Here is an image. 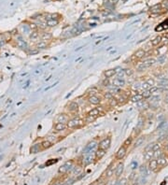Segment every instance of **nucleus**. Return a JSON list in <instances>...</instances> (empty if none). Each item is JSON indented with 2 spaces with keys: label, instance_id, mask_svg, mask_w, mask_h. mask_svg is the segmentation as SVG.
Returning <instances> with one entry per match:
<instances>
[{
  "label": "nucleus",
  "instance_id": "nucleus-1",
  "mask_svg": "<svg viewBox=\"0 0 168 185\" xmlns=\"http://www.w3.org/2000/svg\"><path fill=\"white\" fill-rule=\"evenodd\" d=\"M83 123H84V121L82 119H80L79 117H75L67 122V127L70 129L78 128V127H80Z\"/></svg>",
  "mask_w": 168,
  "mask_h": 185
},
{
  "label": "nucleus",
  "instance_id": "nucleus-2",
  "mask_svg": "<svg viewBox=\"0 0 168 185\" xmlns=\"http://www.w3.org/2000/svg\"><path fill=\"white\" fill-rule=\"evenodd\" d=\"M74 168L73 166V163L71 161H68V162L65 163V165H63L62 166H60V168L58 169V172L59 173H62V174H66L68 171H71L72 169Z\"/></svg>",
  "mask_w": 168,
  "mask_h": 185
},
{
  "label": "nucleus",
  "instance_id": "nucleus-3",
  "mask_svg": "<svg viewBox=\"0 0 168 185\" xmlns=\"http://www.w3.org/2000/svg\"><path fill=\"white\" fill-rule=\"evenodd\" d=\"M111 145V138L110 137H105L103 140H101L98 144L99 149L104 150V151H107L109 149V147Z\"/></svg>",
  "mask_w": 168,
  "mask_h": 185
},
{
  "label": "nucleus",
  "instance_id": "nucleus-4",
  "mask_svg": "<svg viewBox=\"0 0 168 185\" xmlns=\"http://www.w3.org/2000/svg\"><path fill=\"white\" fill-rule=\"evenodd\" d=\"M84 158H83V165H89L90 164H92V162L93 161V159L95 158V152H91L89 153H86L84 154Z\"/></svg>",
  "mask_w": 168,
  "mask_h": 185
},
{
  "label": "nucleus",
  "instance_id": "nucleus-5",
  "mask_svg": "<svg viewBox=\"0 0 168 185\" xmlns=\"http://www.w3.org/2000/svg\"><path fill=\"white\" fill-rule=\"evenodd\" d=\"M152 145L148 146L145 149V152H144V159L146 161H149L151 159L154 158V152L152 151Z\"/></svg>",
  "mask_w": 168,
  "mask_h": 185
},
{
  "label": "nucleus",
  "instance_id": "nucleus-6",
  "mask_svg": "<svg viewBox=\"0 0 168 185\" xmlns=\"http://www.w3.org/2000/svg\"><path fill=\"white\" fill-rule=\"evenodd\" d=\"M97 145H98V144H97V142H95V141H91V142H89L87 145H86L85 149L83 150V153L86 154V153H89V152H93V150L95 149V147Z\"/></svg>",
  "mask_w": 168,
  "mask_h": 185
},
{
  "label": "nucleus",
  "instance_id": "nucleus-7",
  "mask_svg": "<svg viewBox=\"0 0 168 185\" xmlns=\"http://www.w3.org/2000/svg\"><path fill=\"white\" fill-rule=\"evenodd\" d=\"M148 168L149 170H151V171H154L156 172L158 170L159 168V164H158V161H157V159H151V160H149L148 161Z\"/></svg>",
  "mask_w": 168,
  "mask_h": 185
},
{
  "label": "nucleus",
  "instance_id": "nucleus-8",
  "mask_svg": "<svg viewBox=\"0 0 168 185\" xmlns=\"http://www.w3.org/2000/svg\"><path fill=\"white\" fill-rule=\"evenodd\" d=\"M126 152H127V149H126V147L124 146H122L119 150H118V152L116 153V158L118 159V160H122V159L124 158V156L126 155Z\"/></svg>",
  "mask_w": 168,
  "mask_h": 185
},
{
  "label": "nucleus",
  "instance_id": "nucleus-9",
  "mask_svg": "<svg viewBox=\"0 0 168 185\" xmlns=\"http://www.w3.org/2000/svg\"><path fill=\"white\" fill-rule=\"evenodd\" d=\"M123 169H124V165L122 162H120L115 168V176L116 178H120L123 173Z\"/></svg>",
  "mask_w": 168,
  "mask_h": 185
},
{
  "label": "nucleus",
  "instance_id": "nucleus-10",
  "mask_svg": "<svg viewBox=\"0 0 168 185\" xmlns=\"http://www.w3.org/2000/svg\"><path fill=\"white\" fill-rule=\"evenodd\" d=\"M112 84L114 87H123L125 85V80L121 78H116L112 80Z\"/></svg>",
  "mask_w": 168,
  "mask_h": 185
},
{
  "label": "nucleus",
  "instance_id": "nucleus-11",
  "mask_svg": "<svg viewBox=\"0 0 168 185\" xmlns=\"http://www.w3.org/2000/svg\"><path fill=\"white\" fill-rule=\"evenodd\" d=\"M16 43H17V46L19 47L20 49H22V50H27V49H28V45H27V43L25 42V41H24L21 36L19 37V38H17Z\"/></svg>",
  "mask_w": 168,
  "mask_h": 185
},
{
  "label": "nucleus",
  "instance_id": "nucleus-12",
  "mask_svg": "<svg viewBox=\"0 0 168 185\" xmlns=\"http://www.w3.org/2000/svg\"><path fill=\"white\" fill-rule=\"evenodd\" d=\"M157 161H158L159 166H165L168 164V158L164 154H161V156H159L157 158Z\"/></svg>",
  "mask_w": 168,
  "mask_h": 185
},
{
  "label": "nucleus",
  "instance_id": "nucleus-13",
  "mask_svg": "<svg viewBox=\"0 0 168 185\" xmlns=\"http://www.w3.org/2000/svg\"><path fill=\"white\" fill-rule=\"evenodd\" d=\"M142 63L145 66V68H148L151 66H153L155 63H156V60L154 58H148V59H145L144 61H142Z\"/></svg>",
  "mask_w": 168,
  "mask_h": 185
},
{
  "label": "nucleus",
  "instance_id": "nucleus-14",
  "mask_svg": "<svg viewBox=\"0 0 168 185\" xmlns=\"http://www.w3.org/2000/svg\"><path fill=\"white\" fill-rule=\"evenodd\" d=\"M79 104L77 102H70L68 104V109H69V111L71 112H78L79 111Z\"/></svg>",
  "mask_w": 168,
  "mask_h": 185
},
{
  "label": "nucleus",
  "instance_id": "nucleus-15",
  "mask_svg": "<svg viewBox=\"0 0 168 185\" xmlns=\"http://www.w3.org/2000/svg\"><path fill=\"white\" fill-rule=\"evenodd\" d=\"M58 23H59V21L56 20L55 18H48V19H47V21H46L47 26H49V27L56 26Z\"/></svg>",
  "mask_w": 168,
  "mask_h": 185
},
{
  "label": "nucleus",
  "instance_id": "nucleus-16",
  "mask_svg": "<svg viewBox=\"0 0 168 185\" xmlns=\"http://www.w3.org/2000/svg\"><path fill=\"white\" fill-rule=\"evenodd\" d=\"M88 101H89L91 104H92V105H98V104L101 103V98L98 97L97 96H89Z\"/></svg>",
  "mask_w": 168,
  "mask_h": 185
},
{
  "label": "nucleus",
  "instance_id": "nucleus-17",
  "mask_svg": "<svg viewBox=\"0 0 168 185\" xmlns=\"http://www.w3.org/2000/svg\"><path fill=\"white\" fill-rule=\"evenodd\" d=\"M67 128V124L66 123H63V122H56L55 125H54V129L58 132H61V131H64Z\"/></svg>",
  "mask_w": 168,
  "mask_h": 185
},
{
  "label": "nucleus",
  "instance_id": "nucleus-18",
  "mask_svg": "<svg viewBox=\"0 0 168 185\" xmlns=\"http://www.w3.org/2000/svg\"><path fill=\"white\" fill-rule=\"evenodd\" d=\"M146 51L143 50V49H139L137 50L136 52L135 53V57L136 59H142V58H144L146 56Z\"/></svg>",
  "mask_w": 168,
  "mask_h": 185
},
{
  "label": "nucleus",
  "instance_id": "nucleus-19",
  "mask_svg": "<svg viewBox=\"0 0 168 185\" xmlns=\"http://www.w3.org/2000/svg\"><path fill=\"white\" fill-rule=\"evenodd\" d=\"M56 121L57 122H63V123H66L68 122V117L66 114H59V115L56 117Z\"/></svg>",
  "mask_w": 168,
  "mask_h": 185
},
{
  "label": "nucleus",
  "instance_id": "nucleus-20",
  "mask_svg": "<svg viewBox=\"0 0 168 185\" xmlns=\"http://www.w3.org/2000/svg\"><path fill=\"white\" fill-rule=\"evenodd\" d=\"M116 73H117L116 69H108V70H105V72H104V75H105V77L106 79H110V78L115 76Z\"/></svg>",
  "mask_w": 168,
  "mask_h": 185
},
{
  "label": "nucleus",
  "instance_id": "nucleus-21",
  "mask_svg": "<svg viewBox=\"0 0 168 185\" xmlns=\"http://www.w3.org/2000/svg\"><path fill=\"white\" fill-rule=\"evenodd\" d=\"M143 99L144 98H143V96H142L141 94H135V96H133L131 97V101L134 103H138L140 101H142Z\"/></svg>",
  "mask_w": 168,
  "mask_h": 185
},
{
  "label": "nucleus",
  "instance_id": "nucleus-22",
  "mask_svg": "<svg viewBox=\"0 0 168 185\" xmlns=\"http://www.w3.org/2000/svg\"><path fill=\"white\" fill-rule=\"evenodd\" d=\"M101 113V110L99 109H97V108H94V109H91L89 112H88V114H87V116H92V117H97V116H99V114Z\"/></svg>",
  "mask_w": 168,
  "mask_h": 185
},
{
  "label": "nucleus",
  "instance_id": "nucleus-23",
  "mask_svg": "<svg viewBox=\"0 0 168 185\" xmlns=\"http://www.w3.org/2000/svg\"><path fill=\"white\" fill-rule=\"evenodd\" d=\"M105 151L98 149L95 152V159L96 160H100V159H102L103 157L105 156Z\"/></svg>",
  "mask_w": 168,
  "mask_h": 185
},
{
  "label": "nucleus",
  "instance_id": "nucleus-24",
  "mask_svg": "<svg viewBox=\"0 0 168 185\" xmlns=\"http://www.w3.org/2000/svg\"><path fill=\"white\" fill-rule=\"evenodd\" d=\"M114 172H115V170H114V167L112 166V165H110L108 168L106 169V171H105V178H111L112 176L114 175Z\"/></svg>",
  "mask_w": 168,
  "mask_h": 185
},
{
  "label": "nucleus",
  "instance_id": "nucleus-25",
  "mask_svg": "<svg viewBox=\"0 0 168 185\" xmlns=\"http://www.w3.org/2000/svg\"><path fill=\"white\" fill-rule=\"evenodd\" d=\"M40 144H35V145H33L32 147H31V149H30V152H31V153H37V152H40Z\"/></svg>",
  "mask_w": 168,
  "mask_h": 185
},
{
  "label": "nucleus",
  "instance_id": "nucleus-26",
  "mask_svg": "<svg viewBox=\"0 0 168 185\" xmlns=\"http://www.w3.org/2000/svg\"><path fill=\"white\" fill-rule=\"evenodd\" d=\"M161 10V6L160 5V4L154 5L153 7L150 8V11H151V13H159Z\"/></svg>",
  "mask_w": 168,
  "mask_h": 185
},
{
  "label": "nucleus",
  "instance_id": "nucleus-27",
  "mask_svg": "<svg viewBox=\"0 0 168 185\" xmlns=\"http://www.w3.org/2000/svg\"><path fill=\"white\" fill-rule=\"evenodd\" d=\"M161 43V36H156L155 38L151 40V45L152 46H158Z\"/></svg>",
  "mask_w": 168,
  "mask_h": 185
},
{
  "label": "nucleus",
  "instance_id": "nucleus-28",
  "mask_svg": "<svg viewBox=\"0 0 168 185\" xmlns=\"http://www.w3.org/2000/svg\"><path fill=\"white\" fill-rule=\"evenodd\" d=\"M144 141H145V136H139V137H137L136 141H135V147H140L141 145H143Z\"/></svg>",
  "mask_w": 168,
  "mask_h": 185
},
{
  "label": "nucleus",
  "instance_id": "nucleus-29",
  "mask_svg": "<svg viewBox=\"0 0 168 185\" xmlns=\"http://www.w3.org/2000/svg\"><path fill=\"white\" fill-rule=\"evenodd\" d=\"M149 98H150V100H149L150 104H155V103H158L160 101V96H151Z\"/></svg>",
  "mask_w": 168,
  "mask_h": 185
},
{
  "label": "nucleus",
  "instance_id": "nucleus-30",
  "mask_svg": "<svg viewBox=\"0 0 168 185\" xmlns=\"http://www.w3.org/2000/svg\"><path fill=\"white\" fill-rule=\"evenodd\" d=\"M141 95L143 96V98H144V99H146V98H149V97L152 96V94L150 92L149 90H145V91H143Z\"/></svg>",
  "mask_w": 168,
  "mask_h": 185
},
{
  "label": "nucleus",
  "instance_id": "nucleus-31",
  "mask_svg": "<svg viewBox=\"0 0 168 185\" xmlns=\"http://www.w3.org/2000/svg\"><path fill=\"white\" fill-rule=\"evenodd\" d=\"M40 145L42 146L43 149H49V148H50L51 147V143L49 142V140H44Z\"/></svg>",
  "mask_w": 168,
  "mask_h": 185
},
{
  "label": "nucleus",
  "instance_id": "nucleus-32",
  "mask_svg": "<svg viewBox=\"0 0 168 185\" xmlns=\"http://www.w3.org/2000/svg\"><path fill=\"white\" fill-rule=\"evenodd\" d=\"M38 36H39V34H38V32L34 31V32H32V34L30 35V38L33 40V41H36V40H37Z\"/></svg>",
  "mask_w": 168,
  "mask_h": 185
},
{
  "label": "nucleus",
  "instance_id": "nucleus-33",
  "mask_svg": "<svg viewBox=\"0 0 168 185\" xmlns=\"http://www.w3.org/2000/svg\"><path fill=\"white\" fill-rule=\"evenodd\" d=\"M47 42L46 41H43V40H41V41H39V42L37 43V45H36V47H37V49L39 50V49H45V48H47Z\"/></svg>",
  "mask_w": 168,
  "mask_h": 185
},
{
  "label": "nucleus",
  "instance_id": "nucleus-34",
  "mask_svg": "<svg viewBox=\"0 0 168 185\" xmlns=\"http://www.w3.org/2000/svg\"><path fill=\"white\" fill-rule=\"evenodd\" d=\"M135 68H136V70L137 71H143V70H145V66H144V65H143V63L142 62H138V63L135 65Z\"/></svg>",
  "mask_w": 168,
  "mask_h": 185
},
{
  "label": "nucleus",
  "instance_id": "nucleus-35",
  "mask_svg": "<svg viewBox=\"0 0 168 185\" xmlns=\"http://www.w3.org/2000/svg\"><path fill=\"white\" fill-rule=\"evenodd\" d=\"M166 59H167V57L165 54H161L160 56L158 57V62L160 64H164L166 62Z\"/></svg>",
  "mask_w": 168,
  "mask_h": 185
},
{
  "label": "nucleus",
  "instance_id": "nucleus-36",
  "mask_svg": "<svg viewBox=\"0 0 168 185\" xmlns=\"http://www.w3.org/2000/svg\"><path fill=\"white\" fill-rule=\"evenodd\" d=\"M51 38V35L49 33H44L42 35V36H41V39L43 40V41H46V40H49Z\"/></svg>",
  "mask_w": 168,
  "mask_h": 185
},
{
  "label": "nucleus",
  "instance_id": "nucleus-37",
  "mask_svg": "<svg viewBox=\"0 0 168 185\" xmlns=\"http://www.w3.org/2000/svg\"><path fill=\"white\" fill-rule=\"evenodd\" d=\"M152 151L153 152H158L161 150V145H160V143H154V144H152Z\"/></svg>",
  "mask_w": 168,
  "mask_h": 185
},
{
  "label": "nucleus",
  "instance_id": "nucleus-38",
  "mask_svg": "<svg viewBox=\"0 0 168 185\" xmlns=\"http://www.w3.org/2000/svg\"><path fill=\"white\" fill-rule=\"evenodd\" d=\"M146 82L148 83V85H149V87L151 88V87H153V86H155V80L152 78H148V79H147V81Z\"/></svg>",
  "mask_w": 168,
  "mask_h": 185
},
{
  "label": "nucleus",
  "instance_id": "nucleus-39",
  "mask_svg": "<svg viewBox=\"0 0 168 185\" xmlns=\"http://www.w3.org/2000/svg\"><path fill=\"white\" fill-rule=\"evenodd\" d=\"M132 141H133L132 136H130V137H128V138H127L125 141H124V143H123V146H124V147H128V146H130L131 144H132Z\"/></svg>",
  "mask_w": 168,
  "mask_h": 185
},
{
  "label": "nucleus",
  "instance_id": "nucleus-40",
  "mask_svg": "<svg viewBox=\"0 0 168 185\" xmlns=\"http://www.w3.org/2000/svg\"><path fill=\"white\" fill-rule=\"evenodd\" d=\"M109 101H110V106L111 107H116L118 105V100H117V98H115V97H112Z\"/></svg>",
  "mask_w": 168,
  "mask_h": 185
},
{
  "label": "nucleus",
  "instance_id": "nucleus-41",
  "mask_svg": "<svg viewBox=\"0 0 168 185\" xmlns=\"http://www.w3.org/2000/svg\"><path fill=\"white\" fill-rule=\"evenodd\" d=\"M141 89L143 90V91H145V90H149L150 89V87H149V85L145 81V82L141 83Z\"/></svg>",
  "mask_w": 168,
  "mask_h": 185
},
{
  "label": "nucleus",
  "instance_id": "nucleus-42",
  "mask_svg": "<svg viewBox=\"0 0 168 185\" xmlns=\"http://www.w3.org/2000/svg\"><path fill=\"white\" fill-rule=\"evenodd\" d=\"M96 119V117H92V116H87L86 118V122H92Z\"/></svg>",
  "mask_w": 168,
  "mask_h": 185
},
{
  "label": "nucleus",
  "instance_id": "nucleus-43",
  "mask_svg": "<svg viewBox=\"0 0 168 185\" xmlns=\"http://www.w3.org/2000/svg\"><path fill=\"white\" fill-rule=\"evenodd\" d=\"M124 73H125L127 76H132L134 71H133L132 69H130V68H127V69L124 70Z\"/></svg>",
  "mask_w": 168,
  "mask_h": 185
},
{
  "label": "nucleus",
  "instance_id": "nucleus-44",
  "mask_svg": "<svg viewBox=\"0 0 168 185\" xmlns=\"http://www.w3.org/2000/svg\"><path fill=\"white\" fill-rule=\"evenodd\" d=\"M133 89H134V90L141 89V84H139V83H135V84L133 85Z\"/></svg>",
  "mask_w": 168,
  "mask_h": 185
},
{
  "label": "nucleus",
  "instance_id": "nucleus-45",
  "mask_svg": "<svg viewBox=\"0 0 168 185\" xmlns=\"http://www.w3.org/2000/svg\"><path fill=\"white\" fill-rule=\"evenodd\" d=\"M51 161H49V162H47L46 163V165H52V164H55V163H57V159H50Z\"/></svg>",
  "mask_w": 168,
  "mask_h": 185
},
{
  "label": "nucleus",
  "instance_id": "nucleus-46",
  "mask_svg": "<svg viewBox=\"0 0 168 185\" xmlns=\"http://www.w3.org/2000/svg\"><path fill=\"white\" fill-rule=\"evenodd\" d=\"M105 97L106 98V99H109V100H110L112 97H113V96L111 95V92H106V94L105 95Z\"/></svg>",
  "mask_w": 168,
  "mask_h": 185
},
{
  "label": "nucleus",
  "instance_id": "nucleus-47",
  "mask_svg": "<svg viewBox=\"0 0 168 185\" xmlns=\"http://www.w3.org/2000/svg\"><path fill=\"white\" fill-rule=\"evenodd\" d=\"M29 27H30V28H31V29H32V30L36 29V24H34V23H32V24H30Z\"/></svg>",
  "mask_w": 168,
  "mask_h": 185
},
{
  "label": "nucleus",
  "instance_id": "nucleus-48",
  "mask_svg": "<svg viewBox=\"0 0 168 185\" xmlns=\"http://www.w3.org/2000/svg\"><path fill=\"white\" fill-rule=\"evenodd\" d=\"M96 185H106V182H105V181H100L99 183H97Z\"/></svg>",
  "mask_w": 168,
  "mask_h": 185
},
{
  "label": "nucleus",
  "instance_id": "nucleus-49",
  "mask_svg": "<svg viewBox=\"0 0 168 185\" xmlns=\"http://www.w3.org/2000/svg\"><path fill=\"white\" fill-rule=\"evenodd\" d=\"M165 102L168 103V92H166V96H165Z\"/></svg>",
  "mask_w": 168,
  "mask_h": 185
},
{
  "label": "nucleus",
  "instance_id": "nucleus-50",
  "mask_svg": "<svg viewBox=\"0 0 168 185\" xmlns=\"http://www.w3.org/2000/svg\"><path fill=\"white\" fill-rule=\"evenodd\" d=\"M29 82H30V81H29V80H28V81H27V82H26V84H25V85L23 86V88H27V87H28V84H29Z\"/></svg>",
  "mask_w": 168,
  "mask_h": 185
},
{
  "label": "nucleus",
  "instance_id": "nucleus-51",
  "mask_svg": "<svg viewBox=\"0 0 168 185\" xmlns=\"http://www.w3.org/2000/svg\"><path fill=\"white\" fill-rule=\"evenodd\" d=\"M54 185H62V183L58 181V182H56V183H55V184H54Z\"/></svg>",
  "mask_w": 168,
  "mask_h": 185
},
{
  "label": "nucleus",
  "instance_id": "nucleus-52",
  "mask_svg": "<svg viewBox=\"0 0 168 185\" xmlns=\"http://www.w3.org/2000/svg\"><path fill=\"white\" fill-rule=\"evenodd\" d=\"M122 2H126V1H127V0H122Z\"/></svg>",
  "mask_w": 168,
  "mask_h": 185
},
{
  "label": "nucleus",
  "instance_id": "nucleus-53",
  "mask_svg": "<svg viewBox=\"0 0 168 185\" xmlns=\"http://www.w3.org/2000/svg\"><path fill=\"white\" fill-rule=\"evenodd\" d=\"M90 185H95V184H94V183H91Z\"/></svg>",
  "mask_w": 168,
  "mask_h": 185
},
{
  "label": "nucleus",
  "instance_id": "nucleus-54",
  "mask_svg": "<svg viewBox=\"0 0 168 185\" xmlns=\"http://www.w3.org/2000/svg\"><path fill=\"white\" fill-rule=\"evenodd\" d=\"M166 148H167V151H168V143H167V146H166Z\"/></svg>",
  "mask_w": 168,
  "mask_h": 185
},
{
  "label": "nucleus",
  "instance_id": "nucleus-55",
  "mask_svg": "<svg viewBox=\"0 0 168 185\" xmlns=\"http://www.w3.org/2000/svg\"><path fill=\"white\" fill-rule=\"evenodd\" d=\"M113 1H114V2H117V1H118V0H113Z\"/></svg>",
  "mask_w": 168,
  "mask_h": 185
},
{
  "label": "nucleus",
  "instance_id": "nucleus-56",
  "mask_svg": "<svg viewBox=\"0 0 168 185\" xmlns=\"http://www.w3.org/2000/svg\"><path fill=\"white\" fill-rule=\"evenodd\" d=\"M135 185H139L138 183H135Z\"/></svg>",
  "mask_w": 168,
  "mask_h": 185
},
{
  "label": "nucleus",
  "instance_id": "nucleus-57",
  "mask_svg": "<svg viewBox=\"0 0 168 185\" xmlns=\"http://www.w3.org/2000/svg\"><path fill=\"white\" fill-rule=\"evenodd\" d=\"M125 185H128V184H125Z\"/></svg>",
  "mask_w": 168,
  "mask_h": 185
}]
</instances>
